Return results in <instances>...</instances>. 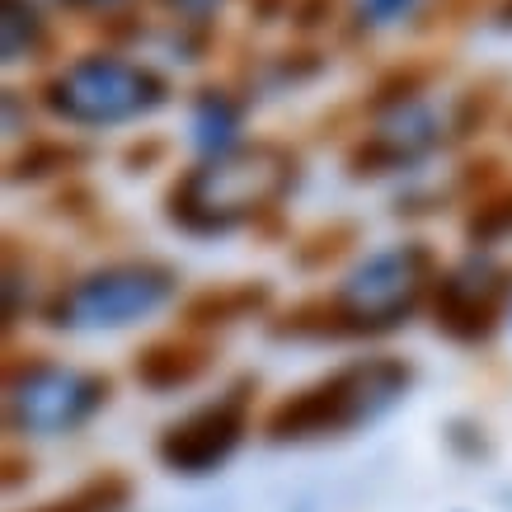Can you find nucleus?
Returning <instances> with one entry per match:
<instances>
[{"label": "nucleus", "mask_w": 512, "mask_h": 512, "mask_svg": "<svg viewBox=\"0 0 512 512\" xmlns=\"http://www.w3.org/2000/svg\"><path fill=\"white\" fill-rule=\"evenodd\" d=\"M437 278H442L437 249L423 240H400V245L367 254L334 292L296 301L282 320H273V334L296 343L376 339V334L400 329L414 311H423L433 301Z\"/></svg>", "instance_id": "f257e3e1"}, {"label": "nucleus", "mask_w": 512, "mask_h": 512, "mask_svg": "<svg viewBox=\"0 0 512 512\" xmlns=\"http://www.w3.org/2000/svg\"><path fill=\"white\" fill-rule=\"evenodd\" d=\"M301 179V160L292 146L273 137L235 141L226 151L188 165L165 193V217L184 235H231L278 217V207Z\"/></svg>", "instance_id": "f03ea898"}, {"label": "nucleus", "mask_w": 512, "mask_h": 512, "mask_svg": "<svg viewBox=\"0 0 512 512\" xmlns=\"http://www.w3.org/2000/svg\"><path fill=\"white\" fill-rule=\"evenodd\" d=\"M414 367L395 353L353 357L334 372L315 376L311 386L282 395L264 419L268 442H329L348 437L362 423H376L386 409L404 400Z\"/></svg>", "instance_id": "7ed1b4c3"}, {"label": "nucleus", "mask_w": 512, "mask_h": 512, "mask_svg": "<svg viewBox=\"0 0 512 512\" xmlns=\"http://www.w3.org/2000/svg\"><path fill=\"white\" fill-rule=\"evenodd\" d=\"M165 104H170V80L156 66L118 52L76 57L43 85V109L71 127H123L151 118Z\"/></svg>", "instance_id": "20e7f679"}, {"label": "nucleus", "mask_w": 512, "mask_h": 512, "mask_svg": "<svg viewBox=\"0 0 512 512\" xmlns=\"http://www.w3.org/2000/svg\"><path fill=\"white\" fill-rule=\"evenodd\" d=\"M179 292V273L160 259H113V264L62 282L43 301V320L52 329L94 334V329H123L146 315L165 311Z\"/></svg>", "instance_id": "39448f33"}, {"label": "nucleus", "mask_w": 512, "mask_h": 512, "mask_svg": "<svg viewBox=\"0 0 512 512\" xmlns=\"http://www.w3.org/2000/svg\"><path fill=\"white\" fill-rule=\"evenodd\" d=\"M113 400V381L94 367H66L52 357L19 362L5 376V423L24 437L76 433Z\"/></svg>", "instance_id": "423d86ee"}, {"label": "nucleus", "mask_w": 512, "mask_h": 512, "mask_svg": "<svg viewBox=\"0 0 512 512\" xmlns=\"http://www.w3.org/2000/svg\"><path fill=\"white\" fill-rule=\"evenodd\" d=\"M254 428V381H235L217 400L188 409L156 437V461L174 475H207L226 466Z\"/></svg>", "instance_id": "0eeeda50"}, {"label": "nucleus", "mask_w": 512, "mask_h": 512, "mask_svg": "<svg viewBox=\"0 0 512 512\" xmlns=\"http://www.w3.org/2000/svg\"><path fill=\"white\" fill-rule=\"evenodd\" d=\"M512 306V273L498 264L470 259L461 268H442L433 287V329L442 339L461 343V348H484L494 339Z\"/></svg>", "instance_id": "6e6552de"}, {"label": "nucleus", "mask_w": 512, "mask_h": 512, "mask_svg": "<svg viewBox=\"0 0 512 512\" xmlns=\"http://www.w3.org/2000/svg\"><path fill=\"white\" fill-rule=\"evenodd\" d=\"M442 132H451V127L423 99L419 104H404V109L376 113V127L362 132L357 146L348 151V174L353 179H381V174L404 170V165L423 160L428 151H437Z\"/></svg>", "instance_id": "1a4fd4ad"}, {"label": "nucleus", "mask_w": 512, "mask_h": 512, "mask_svg": "<svg viewBox=\"0 0 512 512\" xmlns=\"http://www.w3.org/2000/svg\"><path fill=\"white\" fill-rule=\"evenodd\" d=\"M217 362V348H212V334H198V329H170V334H156L151 343H141L132 353V376H137L146 390L156 395H170V390H188L198 386L202 376L212 372Z\"/></svg>", "instance_id": "9d476101"}, {"label": "nucleus", "mask_w": 512, "mask_h": 512, "mask_svg": "<svg viewBox=\"0 0 512 512\" xmlns=\"http://www.w3.org/2000/svg\"><path fill=\"white\" fill-rule=\"evenodd\" d=\"M268 306H273V287L264 278H235L188 296L184 311H179V325L198 329V334H217V329L245 325L254 315H264Z\"/></svg>", "instance_id": "9b49d317"}, {"label": "nucleus", "mask_w": 512, "mask_h": 512, "mask_svg": "<svg viewBox=\"0 0 512 512\" xmlns=\"http://www.w3.org/2000/svg\"><path fill=\"white\" fill-rule=\"evenodd\" d=\"M503 165L480 179V188L470 193L466 202V240L475 249H494V245H508L512 240V179L508 174H498Z\"/></svg>", "instance_id": "f8f14e48"}, {"label": "nucleus", "mask_w": 512, "mask_h": 512, "mask_svg": "<svg viewBox=\"0 0 512 512\" xmlns=\"http://www.w3.org/2000/svg\"><path fill=\"white\" fill-rule=\"evenodd\" d=\"M0 47H5V62H38L52 47V29H47L43 10L33 0H5Z\"/></svg>", "instance_id": "ddd939ff"}, {"label": "nucleus", "mask_w": 512, "mask_h": 512, "mask_svg": "<svg viewBox=\"0 0 512 512\" xmlns=\"http://www.w3.org/2000/svg\"><path fill=\"white\" fill-rule=\"evenodd\" d=\"M80 160H85V151L71 146V141H29V146L10 160V179H15V184H24V179L38 184V179H52V174L76 170Z\"/></svg>", "instance_id": "4468645a"}, {"label": "nucleus", "mask_w": 512, "mask_h": 512, "mask_svg": "<svg viewBox=\"0 0 512 512\" xmlns=\"http://www.w3.org/2000/svg\"><path fill=\"white\" fill-rule=\"evenodd\" d=\"M442 0H357V29H400L419 24Z\"/></svg>", "instance_id": "2eb2a0df"}, {"label": "nucleus", "mask_w": 512, "mask_h": 512, "mask_svg": "<svg viewBox=\"0 0 512 512\" xmlns=\"http://www.w3.org/2000/svg\"><path fill=\"white\" fill-rule=\"evenodd\" d=\"M235 127H240V104H231L226 90H202V99H198V132H202V141H207V151H212V132L226 137V132H235Z\"/></svg>", "instance_id": "dca6fc26"}, {"label": "nucleus", "mask_w": 512, "mask_h": 512, "mask_svg": "<svg viewBox=\"0 0 512 512\" xmlns=\"http://www.w3.org/2000/svg\"><path fill=\"white\" fill-rule=\"evenodd\" d=\"M494 99L498 94L489 90V85H475V90L461 94V104H456V113H451V132L456 137H470V132H480L489 118H494Z\"/></svg>", "instance_id": "f3484780"}, {"label": "nucleus", "mask_w": 512, "mask_h": 512, "mask_svg": "<svg viewBox=\"0 0 512 512\" xmlns=\"http://www.w3.org/2000/svg\"><path fill=\"white\" fill-rule=\"evenodd\" d=\"M66 5H71V10H80V15H109L113 19L127 0H66Z\"/></svg>", "instance_id": "a211bd4d"}]
</instances>
